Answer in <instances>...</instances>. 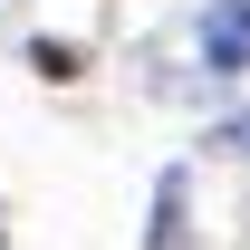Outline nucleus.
Here are the masks:
<instances>
[{
  "instance_id": "f257e3e1",
  "label": "nucleus",
  "mask_w": 250,
  "mask_h": 250,
  "mask_svg": "<svg viewBox=\"0 0 250 250\" xmlns=\"http://www.w3.org/2000/svg\"><path fill=\"white\" fill-rule=\"evenodd\" d=\"M202 67L212 77H250V0H212L202 10Z\"/></svg>"
},
{
  "instance_id": "f03ea898",
  "label": "nucleus",
  "mask_w": 250,
  "mask_h": 250,
  "mask_svg": "<svg viewBox=\"0 0 250 250\" xmlns=\"http://www.w3.org/2000/svg\"><path fill=\"white\" fill-rule=\"evenodd\" d=\"M29 67H39V77H77V48H67V39H39Z\"/></svg>"
}]
</instances>
